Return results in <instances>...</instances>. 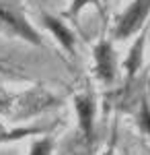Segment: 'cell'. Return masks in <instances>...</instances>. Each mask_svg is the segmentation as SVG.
Here are the masks:
<instances>
[{
	"instance_id": "1",
	"label": "cell",
	"mask_w": 150,
	"mask_h": 155,
	"mask_svg": "<svg viewBox=\"0 0 150 155\" xmlns=\"http://www.w3.org/2000/svg\"><path fill=\"white\" fill-rule=\"evenodd\" d=\"M0 25H4L11 33H14L17 37H21L25 41H29L33 46H41L39 33L31 27V23L25 19L23 12L8 2H2V0H0Z\"/></svg>"
},
{
	"instance_id": "2",
	"label": "cell",
	"mask_w": 150,
	"mask_h": 155,
	"mask_svg": "<svg viewBox=\"0 0 150 155\" xmlns=\"http://www.w3.org/2000/svg\"><path fill=\"white\" fill-rule=\"evenodd\" d=\"M148 15H150V0H134L117 21L115 37L117 39H127L134 33H138L142 29V25L146 23Z\"/></svg>"
},
{
	"instance_id": "3",
	"label": "cell",
	"mask_w": 150,
	"mask_h": 155,
	"mask_svg": "<svg viewBox=\"0 0 150 155\" xmlns=\"http://www.w3.org/2000/svg\"><path fill=\"white\" fill-rule=\"evenodd\" d=\"M117 56L109 41H101L95 46V72L103 83H111L115 79Z\"/></svg>"
},
{
	"instance_id": "4",
	"label": "cell",
	"mask_w": 150,
	"mask_h": 155,
	"mask_svg": "<svg viewBox=\"0 0 150 155\" xmlns=\"http://www.w3.org/2000/svg\"><path fill=\"white\" fill-rule=\"evenodd\" d=\"M74 106H76V114H78V124H80V130L84 132V137L89 139V137L92 134V124H95L97 104H95L92 95L82 93V95H76Z\"/></svg>"
},
{
	"instance_id": "5",
	"label": "cell",
	"mask_w": 150,
	"mask_h": 155,
	"mask_svg": "<svg viewBox=\"0 0 150 155\" xmlns=\"http://www.w3.org/2000/svg\"><path fill=\"white\" fill-rule=\"evenodd\" d=\"M43 23H45V27L54 33V37L64 46V50H68V54H74L76 37H74V33L68 29V25H64L60 19L52 17V15H43Z\"/></svg>"
},
{
	"instance_id": "6",
	"label": "cell",
	"mask_w": 150,
	"mask_h": 155,
	"mask_svg": "<svg viewBox=\"0 0 150 155\" xmlns=\"http://www.w3.org/2000/svg\"><path fill=\"white\" fill-rule=\"evenodd\" d=\"M144 44H146V33H140L134 41V46L130 50V56L126 60V72L127 77H134L138 68L142 66V58H144Z\"/></svg>"
},
{
	"instance_id": "7",
	"label": "cell",
	"mask_w": 150,
	"mask_h": 155,
	"mask_svg": "<svg viewBox=\"0 0 150 155\" xmlns=\"http://www.w3.org/2000/svg\"><path fill=\"white\" fill-rule=\"evenodd\" d=\"M138 122H140V128L150 137V104L146 101V99H142V104H140Z\"/></svg>"
},
{
	"instance_id": "8",
	"label": "cell",
	"mask_w": 150,
	"mask_h": 155,
	"mask_svg": "<svg viewBox=\"0 0 150 155\" xmlns=\"http://www.w3.org/2000/svg\"><path fill=\"white\" fill-rule=\"evenodd\" d=\"M54 149V141L52 139H39L31 145L29 149V155H49Z\"/></svg>"
},
{
	"instance_id": "9",
	"label": "cell",
	"mask_w": 150,
	"mask_h": 155,
	"mask_svg": "<svg viewBox=\"0 0 150 155\" xmlns=\"http://www.w3.org/2000/svg\"><path fill=\"white\" fill-rule=\"evenodd\" d=\"M89 4H95L97 8H101V0H72V6L68 8V17H76L82 8L89 6Z\"/></svg>"
},
{
	"instance_id": "10",
	"label": "cell",
	"mask_w": 150,
	"mask_h": 155,
	"mask_svg": "<svg viewBox=\"0 0 150 155\" xmlns=\"http://www.w3.org/2000/svg\"><path fill=\"white\" fill-rule=\"evenodd\" d=\"M2 139H6V132H4V128L0 126V141H2Z\"/></svg>"
},
{
	"instance_id": "11",
	"label": "cell",
	"mask_w": 150,
	"mask_h": 155,
	"mask_svg": "<svg viewBox=\"0 0 150 155\" xmlns=\"http://www.w3.org/2000/svg\"><path fill=\"white\" fill-rule=\"evenodd\" d=\"M105 155H111V151H107V153H105Z\"/></svg>"
}]
</instances>
